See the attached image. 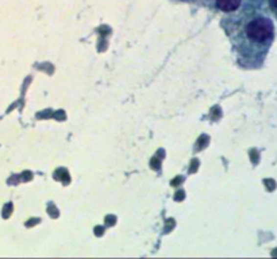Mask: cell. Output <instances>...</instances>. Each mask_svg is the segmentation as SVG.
Returning <instances> with one entry per match:
<instances>
[{
  "label": "cell",
  "instance_id": "cell-2",
  "mask_svg": "<svg viewBox=\"0 0 277 259\" xmlns=\"http://www.w3.org/2000/svg\"><path fill=\"white\" fill-rule=\"evenodd\" d=\"M241 4V0H216V6L219 7L222 11H235Z\"/></svg>",
  "mask_w": 277,
  "mask_h": 259
},
{
  "label": "cell",
  "instance_id": "cell-1",
  "mask_svg": "<svg viewBox=\"0 0 277 259\" xmlns=\"http://www.w3.org/2000/svg\"><path fill=\"white\" fill-rule=\"evenodd\" d=\"M275 26L268 18H257L246 26V35L255 43H269L273 40Z\"/></svg>",
  "mask_w": 277,
  "mask_h": 259
},
{
  "label": "cell",
  "instance_id": "cell-3",
  "mask_svg": "<svg viewBox=\"0 0 277 259\" xmlns=\"http://www.w3.org/2000/svg\"><path fill=\"white\" fill-rule=\"evenodd\" d=\"M271 3H272V7L277 11V0H271Z\"/></svg>",
  "mask_w": 277,
  "mask_h": 259
}]
</instances>
